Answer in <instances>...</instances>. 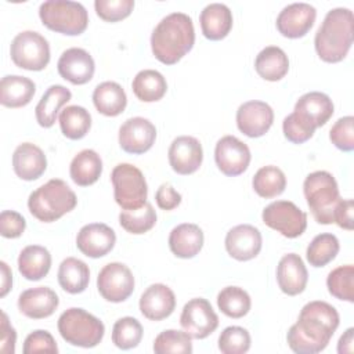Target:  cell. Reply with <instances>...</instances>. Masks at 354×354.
<instances>
[{
  "label": "cell",
  "mask_w": 354,
  "mask_h": 354,
  "mask_svg": "<svg viewBox=\"0 0 354 354\" xmlns=\"http://www.w3.org/2000/svg\"><path fill=\"white\" fill-rule=\"evenodd\" d=\"M337 310L322 300L303 306L297 322L286 335L288 346L297 354H315L326 348L339 326Z\"/></svg>",
  "instance_id": "obj_1"
},
{
  "label": "cell",
  "mask_w": 354,
  "mask_h": 354,
  "mask_svg": "<svg viewBox=\"0 0 354 354\" xmlns=\"http://www.w3.org/2000/svg\"><path fill=\"white\" fill-rule=\"evenodd\" d=\"M57 277L59 286L65 292L71 295H77L84 292L88 286L90 270L84 261L76 257H66L61 261Z\"/></svg>",
  "instance_id": "obj_34"
},
{
  "label": "cell",
  "mask_w": 354,
  "mask_h": 354,
  "mask_svg": "<svg viewBox=\"0 0 354 354\" xmlns=\"http://www.w3.org/2000/svg\"><path fill=\"white\" fill-rule=\"evenodd\" d=\"M303 192L313 217L318 224H332L340 194L335 177L325 170L310 173L303 183Z\"/></svg>",
  "instance_id": "obj_5"
},
{
  "label": "cell",
  "mask_w": 354,
  "mask_h": 354,
  "mask_svg": "<svg viewBox=\"0 0 354 354\" xmlns=\"http://www.w3.org/2000/svg\"><path fill=\"white\" fill-rule=\"evenodd\" d=\"M58 332L71 346L91 348L101 343L105 326L100 318L79 307L65 310L58 318Z\"/></svg>",
  "instance_id": "obj_6"
},
{
  "label": "cell",
  "mask_w": 354,
  "mask_h": 354,
  "mask_svg": "<svg viewBox=\"0 0 354 354\" xmlns=\"http://www.w3.org/2000/svg\"><path fill=\"white\" fill-rule=\"evenodd\" d=\"M203 231L192 223H183L174 227L169 235V248L180 259L195 257L203 246Z\"/></svg>",
  "instance_id": "obj_26"
},
{
  "label": "cell",
  "mask_w": 354,
  "mask_h": 354,
  "mask_svg": "<svg viewBox=\"0 0 354 354\" xmlns=\"http://www.w3.org/2000/svg\"><path fill=\"white\" fill-rule=\"evenodd\" d=\"M254 69L260 77L268 82H278L289 71V58L286 53L277 46H267L263 48L256 59Z\"/></svg>",
  "instance_id": "obj_32"
},
{
  "label": "cell",
  "mask_w": 354,
  "mask_h": 354,
  "mask_svg": "<svg viewBox=\"0 0 354 354\" xmlns=\"http://www.w3.org/2000/svg\"><path fill=\"white\" fill-rule=\"evenodd\" d=\"M97 289L106 301L122 303L134 290L133 272L123 263H109L101 268L97 277Z\"/></svg>",
  "instance_id": "obj_11"
},
{
  "label": "cell",
  "mask_w": 354,
  "mask_h": 354,
  "mask_svg": "<svg viewBox=\"0 0 354 354\" xmlns=\"http://www.w3.org/2000/svg\"><path fill=\"white\" fill-rule=\"evenodd\" d=\"M317 18V10L308 3H292L282 8L277 17L278 32L288 39L306 36Z\"/></svg>",
  "instance_id": "obj_16"
},
{
  "label": "cell",
  "mask_w": 354,
  "mask_h": 354,
  "mask_svg": "<svg viewBox=\"0 0 354 354\" xmlns=\"http://www.w3.org/2000/svg\"><path fill=\"white\" fill-rule=\"evenodd\" d=\"M39 17L46 28L66 36H79L88 25V14L84 6L71 0H48L41 3Z\"/></svg>",
  "instance_id": "obj_7"
},
{
  "label": "cell",
  "mask_w": 354,
  "mask_h": 354,
  "mask_svg": "<svg viewBox=\"0 0 354 354\" xmlns=\"http://www.w3.org/2000/svg\"><path fill=\"white\" fill-rule=\"evenodd\" d=\"M14 173L25 181H33L41 177L47 169V158L41 148L32 142L19 144L12 153Z\"/></svg>",
  "instance_id": "obj_25"
},
{
  "label": "cell",
  "mask_w": 354,
  "mask_h": 354,
  "mask_svg": "<svg viewBox=\"0 0 354 354\" xmlns=\"http://www.w3.org/2000/svg\"><path fill=\"white\" fill-rule=\"evenodd\" d=\"M329 140L337 149L351 152L354 149V118L343 116L337 119L329 130Z\"/></svg>",
  "instance_id": "obj_46"
},
{
  "label": "cell",
  "mask_w": 354,
  "mask_h": 354,
  "mask_svg": "<svg viewBox=\"0 0 354 354\" xmlns=\"http://www.w3.org/2000/svg\"><path fill=\"white\" fill-rule=\"evenodd\" d=\"M51 268V254L40 245L25 246L18 256V271L28 281H40Z\"/></svg>",
  "instance_id": "obj_30"
},
{
  "label": "cell",
  "mask_w": 354,
  "mask_h": 354,
  "mask_svg": "<svg viewBox=\"0 0 354 354\" xmlns=\"http://www.w3.org/2000/svg\"><path fill=\"white\" fill-rule=\"evenodd\" d=\"M58 122L61 131L66 138L80 140L91 127V115L83 106L69 105L59 112Z\"/></svg>",
  "instance_id": "obj_36"
},
{
  "label": "cell",
  "mask_w": 354,
  "mask_h": 354,
  "mask_svg": "<svg viewBox=\"0 0 354 354\" xmlns=\"http://www.w3.org/2000/svg\"><path fill=\"white\" fill-rule=\"evenodd\" d=\"M263 223L283 235L297 238L307 228V214L290 201H275L264 207Z\"/></svg>",
  "instance_id": "obj_10"
},
{
  "label": "cell",
  "mask_w": 354,
  "mask_h": 354,
  "mask_svg": "<svg viewBox=\"0 0 354 354\" xmlns=\"http://www.w3.org/2000/svg\"><path fill=\"white\" fill-rule=\"evenodd\" d=\"M94 8L102 21L118 22L131 14L134 0H95Z\"/></svg>",
  "instance_id": "obj_45"
},
{
  "label": "cell",
  "mask_w": 354,
  "mask_h": 354,
  "mask_svg": "<svg viewBox=\"0 0 354 354\" xmlns=\"http://www.w3.org/2000/svg\"><path fill=\"white\" fill-rule=\"evenodd\" d=\"M354 37L353 11L337 7L326 12L318 28L314 46L318 57L328 64H336L346 58Z\"/></svg>",
  "instance_id": "obj_3"
},
{
  "label": "cell",
  "mask_w": 354,
  "mask_h": 354,
  "mask_svg": "<svg viewBox=\"0 0 354 354\" xmlns=\"http://www.w3.org/2000/svg\"><path fill=\"white\" fill-rule=\"evenodd\" d=\"M0 351L3 354H14L15 353V343H17V332L8 321V317L4 311H1V321H0Z\"/></svg>",
  "instance_id": "obj_52"
},
{
  "label": "cell",
  "mask_w": 354,
  "mask_h": 354,
  "mask_svg": "<svg viewBox=\"0 0 354 354\" xmlns=\"http://www.w3.org/2000/svg\"><path fill=\"white\" fill-rule=\"evenodd\" d=\"M57 69L62 79L72 84L82 86L93 79L95 64L88 51L84 48L72 47L61 54L57 62Z\"/></svg>",
  "instance_id": "obj_20"
},
{
  "label": "cell",
  "mask_w": 354,
  "mask_h": 354,
  "mask_svg": "<svg viewBox=\"0 0 354 354\" xmlns=\"http://www.w3.org/2000/svg\"><path fill=\"white\" fill-rule=\"evenodd\" d=\"M36 93V84L25 76L7 75L0 82V104L7 108L28 105Z\"/></svg>",
  "instance_id": "obj_28"
},
{
  "label": "cell",
  "mask_w": 354,
  "mask_h": 354,
  "mask_svg": "<svg viewBox=\"0 0 354 354\" xmlns=\"http://www.w3.org/2000/svg\"><path fill=\"white\" fill-rule=\"evenodd\" d=\"M250 335L242 326H227L218 336V350L223 354H243L250 348Z\"/></svg>",
  "instance_id": "obj_44"
},
{
  "label": "cell",
  "mask_w": 354,
  "mask_h": 354,
  "mask_svg": "<svg viewBox=\"0 0 354 354\" xmlns=\"http://www.w3.org/2000/svg\"><path fill=\"white\" fill-rule=\"evenodd\" d=\"M250 158L249 147L234 136H224L216 144V165L218 170L228 177L242 174L249 167Z\"/></svg>",
  "instance_id": "obj_13"
},
{
  "label": "cell",
  "mask_w": 354,
  "mask_h": 354,
  "mask_svg": "<svg viewBox=\"0 0 354 354\" xmlns=\"http://www.w3.org/2000/svg\"><path fill=\"white\" fill-rule=\"evenodd\" d=\"M59 304L57 293L48 286L24 290L18 297V310L30 319H43L54 314Z\"/></svg>",
  "instance_id": "obj_23"
},
{
  "label": "cell",
  "mask_w": 354,
  "mask_h": 354,
  "mask_svg": "<svg viewBox=\"0 0 354 354\" xmlns=\"http://www.w3.org/2000/svg\"><path fill=\"white\" fill-rule=\"evenodd\" d=\"M354 329L353 328H348L339 339V343H337V353L339 354H344V353H353L354 350Z\"/></svg>",
  "instance_id": "obj_54"
},
{
  "label": "cell",
  "mask_w": 354,
  "mask_h": 354,
  "mask_svg": "<svg viewBox=\"0 0 354 354\" xmlns=\"http://www.w3.org/2000/svg\"><path fill=\"white\" fill-rule=\"evenodd\" d=\"M102 173L101 156L93 149H83L71 162L69 174L72 181L79 187L94 184Z\"/></svg>",
  "instance_id": "obj_33"
},
{
  "label": "cell",
  "mask_w": 354,
  "mask_h": 354,
  "mask_svg": "<svg viewBox=\"0 0 354 354\" xmlns=\"http://www.w3.org/2000/svg\"><path fill=\"white\" fill-rule=\"evenodd\" d=\"M26 228V221L22 214L15 210H3L0 213V234L4 238H19Z\"/></svg>",
  "instance_id": "obj_48"
},
{
  "label": "cell",
  "mask_w": 354,
  "mask_h": 354,
  "mask_svg": "<svg viewBox=\"0 0 354 354\" xmlns=\"http://www.w3.org/2000/svg\"><path fill=\"white\" fill-rule=\"evenodd\" d=\"M307 281L308 272L299 254L288 253L279 260L277 266V282L285 295H300L304 292Z\"/></svg>",
  "instance_id": "obj_24"
},
{
  "label": "cell",
  "mask_w": 354,
  "mask_h": 354,
  "mask_svg": "<svg viewBox=\"0 0 354 354\" xmlns=\"http://www.w3.org/2000/svg\"><path fill=\"white\" fill-rule=\"evenodd\" d=\"M329 293L348 303L354 301V267L351 264L340 266L332 270L326 278Z\"/></svg>",
  "instance_id": "obj_41"
},
{
  "label": "cell",
  "mask_w": 354,
  "mask_h": 354,
  "mask_svg": "<svg viewBox=\"0 0 354 354\" xmlns=\"http://www.w3.org/2000/svg\"><path fill=\"white\" fill-rule=\"evenodd\" d=\"M224 243L227 253L232 259L238 261H248L260 253L263 238L261 232L254 225L239 224L227 232Z\"/></svg>",
  "instance_id": "obj_21"
},
{
  "label": "cell",
  "mask_w": 354,
  "mask_h": 354,
  "mask_svg": "<svg viewBox=\"0 0 354 354\" xmlns=\"http://www.w3.org/2000/svg\"><path fill=\"white\" fill-rule=\"evenodd\" d=\"M10 55L21 69L43 71L50 62V44L39 32L24 30L12 39Z\"/></svg>",
  "instance_id": "obj_9"
},
{
  "label": "cell",
  "mask_w": 354,
  "mask_h": 354,
  "mask_svg": "<svg viewBox=\"0 0 354 354\" xmlns=\"http://www.w3.org/2000/svg\"><path fill=\"white\" fill-rule=\"evenodd\" d=\"M156 223V212L153 206L147 202L142 207L134 210H122L119 213L120 227L134 235L148 232Z\"/></svg>",
  "instance_id": "obj_40"
},
{
  "label": "cell",
  "mask_w": 354,
  "mask_h": 354,
  "mask_svg": "<svg viewBox=\"0 0 354 354\" xmlns=\"http://www.w3.org/2000/svg\"><path fill=\"white\" fill-rule=\"evenodd\" d=\"M142 326L133 317L119 318L112 328V343L120 350H130L140 344L142 339Z\"/></svg>",
  "instance_id": "obj_42"
},
{
  "label": "cell",
  "mask_w": 354,
  "mask_h": 354,
  "mask_svg": "<svg viewBox=\"0 0 354 354\" xmlns=\"http://www.w3.org/2000/svg\"><path fill=\"white\" fill-rule=\"evenodd\" d=\"M95 109L104 116H118L127 105V95L123 87L116 82H102L93 91Z\"/></svg>",
  "instance_id": "obj_31"
},
{
  "label": "cell",
  "mask_w": 354,
  "mask_h": 354,
  "mask_svg": "<svg viewBox=\"0 0 354 354\" xmlns=\"http://www.w3.org/2000/svg\"><path fill=\"white\" fill-rule=\"evenodd\" d=\"M201 29L206 39L217 41L228 36L232 29V12L221 3L207 4L199 15Z\"/></svg>",
  "instance_id": "obj_27"
},
{
  "label": "cell",
  "mask_w": 354,
  "mask_h": 354,
  "mask_svg": "<svg viewBox=\"0 0 354 354\" xmlns=\"http://www.w3.org/2000/svg\"><path fill=\"white\" fill-rule=\"evenodd\" d=\"M195 43L194 22L184 12H171L160 19L151 35V50L165 65L177 64Z\"/></svg>",
  "instance_id": "obj_2"
},
{
  "label": "cell",
  "mask_w": 354,
  "mask_h": 354,
  "mask_svg": "<svg viewBox=\"0 0 354 354\" xmlns=\"http://www.w3.org/2000/svg\"><path fill=\"white\" fill-rule=\"evenodd\" d=\"M180 324L192 339H205L217 329L218 317L206 299L195 297L184 304Z\"/></svg>",
  "instance_id": "obj_12"
},
{
  "label": "cell",
  "mask_w": 354,
  "mask_h": 354,
  "mask_svg": "<svg viewBox=\"0 0 354 354\" xmlns=\"http://www.w3.org/2000/svg\"><path fill=\"white\" fill-rule=\"evenodd\" d=\"M153 351L156 354H167V353L191 354L192 337L185 330L166 329L155 337Z\"/></svg>",
  "instance_id": "obj_43"
},
{
  "label": "cell",
  "mask_w": 354,
  "mask_h": 354,
  "mask_svg": "<svg viewBox=\"0 0 354 354\" xmlns=\"http://www.w3.org/2000/svg\"><path fill=\"white\" fill-rule=\"evenodd\" d=\"M274 122L272 108L264 102L252 100L243 102L236 111V126L239 131L250 138L264 136Z\"/></svg>",
  "instance_id": "obj_17"
},
{
  "label": "cell",
  "mask_w": 354,
  "mask_h": 354,
  "mask_svg": "<svg viewBox=\"0 0 354 354\" xmlns=\"http://www.w3.org/2000/svg\"><path fill=\"white\" fill-rule=\"evenodd\" d=\"M282 130H283V136L288 141L293 142V144H303L306 141H308L313 136L314 131L310 130L308 127H306L292 112L290 115H288L283 122H282Z\"/></svg>",
  "instance_id": "obj_49"
},
{
  "label": "cell",
  "mask_w": 354,
  "mask_h": 354,
  "mask_svg": "<svg viewBox=\"0 0 354 354\" xmlns=\"http://www.w3.org/2000/svg\"><path fill=\"white\" fill-rule=\"evenodd\" d=\"M340 245L339 239L329 232L319 234L308 243L306 250V257L313 267H325L329 264L339 253Z\"/></svg>",
  "instance_id": "obj_39"
},
{
  "label": "cell",
  "mask_w": 354,
  "mask_h": 354,
  "mask_svg": "<svg viewBox=\"0 0 354 354\" xmlns=\"http://www.w3.org/2000/svg\"><path fill=\"white\" fill-rule=\"evenodd\" d=\"M181 194L177 192L169 183H163L155 194V201L159 209L173 210L181 203Z\"/></svg>",
  "instance_id": "obj_50"
},
{
  "label": "cell",
  "mask_w": 354,
  "mask_h": 354,
  "mask_svg": "<svg viewBox=\"0 0 354 354\" xmlns=\"http://www.w3.org/2000/svg\"><path fill=\"white\" fill-rule=\"evenodd\" d=\"M140 311L151 321H162L170 317L176 308L174 292L165 283L149 285L140 297Z\"/></svg>",
  "instance_id": "obj_22"
},
{
  "label": "cell",
  "mask_w": 354,
  "mask_h": 354,
  "mask_svg": "<svg viewBox=\"0 0 354 354\" xmlns=\"http://www.w3.org/2000/svg\"><path fill=\"white\" fill-rule=\"evenodd\" d=\"M169 163L171 169L181 176L195 173L203 160V149L195 137L180 136L174 138L167 152Z\"/></svg>",
  "instance_id": "obj_19"
},
{
  "label": "cell",
  "mask_w": 354,
  "mask_h": 354,
  "mask_svg": "<svg viewBox=\"0 0 354 354\" xmlns=\"http://www.w3.org/2000/svg\"><path fill=\"white\" fill-rule=\"evenodd\" d=\"M22 351L24 354H36V353L57 354L58 346L48 330L37 329L26 336Z\"/></svg>",
  "instance_id": "obj_47"
},
{
  "label": "cell",
  "mask_w": 354,
  "mask_h": 354,
  "mask_svg": "<svg viewBox=\"0 0 354 354\" xmlns=\"http://www.w3.org/2000/svg\"><path fill=\"white\" fill-rule=\"evenodd\" d=\"M77 205L76 194L61 178H51L28 198V209L41 223H53L72 212Z\"/></svg>",
  "instance_id": "obj_4"
},
{
  "label": "cell",
  "mask_w": 354,
  "mask_h": 354,
  "mask_svg": "<svg viewBox=\"0 0 354 354\" xmlns=\"http://www.w3.org/2000/svg\"><path fill=\"white\" fill-rule=\"evenodd\" d=\"M252 185L259 196L271 199L281 195L285 191L286 177L279 167L268 165L260 167L256 171L252 180Z\"/></svg>",
  "instance_id": "obj_37"
},
{
  "label": "cell",
  "mask_w": 354,
  "mask_h": 354,
  "mask_svg": "<svg viewBox=\"0 0 354 354\" xmlns=\"http://www.w3.org/2000/svg\"><path fill=\"white\" fill-rule=\"evenodd\" d=\"M354 202L353 199H340L333 212V223H336L340 228L351 231L354 228Z\"/></svg>",
  "instance_id": "obj_51"
},
{
  "label": "cell",
  "mask_w": 354,
  "mask_h": 354,
  "mask_svg": "<svg viewBox=\"0 0 354 354\" xmlns=\"http://www.w3.org/2000/svg\"><path fill=\"white\" fill-rule=\"evenodd\" d=\"M155 140L156 129L153 123L145 118H130L119 127V145L127 153H145L152 148Z\"/></svg>",
  "instance_id": "obj_14"
},
{
  "label": "cell",
  "mask_w": 354,
  "mask_h": 354,
  "mask_svg": "<svg viewBox=\"0 0 354 354\" xmlns=\"http://www.w3.org/2000/svg\"><path fill=\"white\" fill-rule=\"evenodd\" d=\"M335 106L329 95L321 91L303 94L295 104V116L310 130L324 126L333 115Z\"/></svg>",
  "instance_id": "obj_15"
},
{
  "label": "cell",
  "mask_w": 354,
  "mask_h": 354,
  "mask_svg": "<svg viewBox=\"0 0 354 354\" xmlns=\"http://www.w3.org/2000/svg\"><path fill=\"white\" fill-rule=\"evenodd\" d=\"M0 268H1V289H0V297H4L11 286H12V272L6 261H0Z\"/></svg>",
  "instance_id": "obj_53"
},
{
  "label": "cell",
  "mask_w": 354,
  "mask_h": 354,
  "mask_svg": "<svg viewBox=\"0 0 354 354\" xmlns=\"http://www.w3.org/2000/svg\"><path fill=\"white\" fill-rule=\"evenodd\" d=\"M115 202L123 210L140 209L147 203L148 185L142 171L130 163H119L111 173Z\"/></svg>",
  "instance_id": "obj_8"
},
{
  "label": "cell",
  "mask_w": 354,
  "mask_h": 354,
  "mask_svg": "<svg viewBox=\"0 0 354 354\" xmlns=\"http://www.w3.org/2000/svg\"><path fill=\"white\" fill-rule=\"evenodd\" d=\"M116 243L115 231L104 223L83 225L76 235L77 249L87 257L100 259L106 256Z\"/></svg>",
  "instance_id": "obj_18"
},
{
  "label": "cell",
  "mask_w": 354,
  "mask_h": 354,
  "mask_svg": "<svg viewBox=\"0 0 354 354\" xmlns=\"http://www.w3.org/2000/svg\"><path fill=\"white\" fill-rule=\"evenodd\" d=\"M217 307L224 315L238 319L249 313L252 300L245 289L239 286H225L217 295Z\"/></svg>",
  "instance_id": "obj_38"
},
{
  "label": "cell",
  "mask_w": 354,
  "mask_h": 354,
  "mask_svg": "<svg viewBox=\"0 0 354 354\" xmlns=\"http://www.w3.org/2000/svg\"><path fill=\"white\" fill-rule=\"evenodd\" d=\"M131 90L140 101L156 102L166 94L167 83L160 72L155 69H144L134 76Z\"/></svg>",
  "instance_id": "obj_35"
},
{
  "label": "cell",
  "mask_w": 354,
  "mask_h": 354,
  "mask_svg": "<svg viewBox=\"0 0 354 354\" xmlns=\"http://www.w3.org/2000/svg\"><path fill=\"white\" fill-rule=\"evenodd\" d=\"M71 98H72V93L65 86H61V84L50 86L44 91L39 104L35 108L37 123L44 129L51 127L57 120L59 109L68 101H71Z\"/></svg>",
  "instance_id": "obj_29"
}]
</instances>
